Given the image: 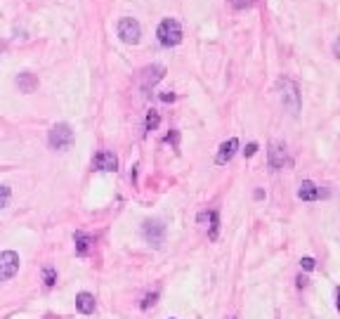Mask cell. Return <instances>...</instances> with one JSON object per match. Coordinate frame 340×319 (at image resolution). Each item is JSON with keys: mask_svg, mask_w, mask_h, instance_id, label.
<instances>
[{"mask_svg": "<svg viewBox=\"0 0 340 319\" xmlns=\"http://www.w3.org/2000/svg\"><path fill=\"white\" fill-rule=\"evenodd\" d=\"M17 86H19V90H22V93H33V90H36V86H38V81H36V76H33V73H19V78H17Z\"/></svg>", "mask_w": 340, "mask_h": 319, "instance_id": "obj_15", "label": "cell"}, {"mask_svg": "<svg viewBox=\"0 0 340 319\" xmlns=\"http://www.w3.org/2000/svg\"><path fill=\"white\" fill-rule=\"evenodd\" d=\"M335 307H338V312H340V288L335 291Z\"/></svg>", "mask_w": 340, "mask_h": 319, "instance_id": "obj_26", "label": "cell"}, {"mask_svg": "<svg viewBox=\"0 0 340 319\" xmlns=\"http://www.w3.org/2000/svg\"><path fill=\"white\" fill-rule=\"evenodd\" d=\"M288 164V151L284 142H272L270 144V168L272 171H281Z\"/></svg>", "mask_w": 340, "mask_h": 319, "instance_id": "obj_8", "label": "cell"}, {"mask_svg": "<svg viewBox=\"0 0 340 319\" xmlns=\"http://www.w3.org/2000/svg\"><path fill=\"white\" fill-rule=\"evenodd\" d=\"M93 168L95 171H104V173H114L118 168V158L114 151H97L93 158Z\"/></svg>", "mask_w": 340, "mask_h": 319, "instance_id": "obj_9", "label": "cell"}, {"mask_svg": "<svg viewBox=\"0 0 340 319\" xmlns=\"http://www.w3.org/2000/svg\"><path fill=\"white\" fill-rule=\"evenodd\" d=\"M279 88H281V102H284V107L291 114H298L300 111V90H298V83L291 81V78H281Z\"/></svg>", "mask_w": 340, "mask_h": 319, "instance_id": "obj_2", "label": "cell"}, {"mask_svg": "<svg viewBox=\"0 0 340 319\" xmlns=\"http://www.w3.org/2000/svg\"><path fill=\"white\" fill-rule=\"evenodd\" d=\"M161 102H175V93H163Z\"/></svg>", "mask_w": 340, "mask_h": 319, "instance_id": "obj_23", "label": "cell"}, {"mask_svg": "<svg viewBox=\"0 0 340 319\" xmlns=\"http://www.w3.org/2000/svg\"><path fill=\"white\" fill-rule=\"evenodd\" d=\"M319 196H321V192H319L317 185L312 180H302L300 187H298V199L300 201H317Z\"/></svg>", "mask_w": 340, "mask_h": 319, "instance_id": "obj_12", "label": "cell"}, {"mask_svg": "<svg viewBox=\"0 0 340 319\" xmlns=\"http://www.w3.org/2000/svg\"><path fill=\"white\" fill-rule=\"evenodd\" d=\"M199 222L208 227V236H210V239H217V229H220V215H217L215 208L201 210V213H199Z\"/></svg>", "mask_w": 340, "mask_h": 319, "instance_id": "obj_10", "label": "cell"}, {"mask_svg": "<svg viewBox=\"0 0 340 319\" xmlns=\"http://www.w3.org/2000/svg\"><path fill=\"white\" fill-rule=\"evenodd\" d=\"M76 307L78 312H83V314H93L95 312V296L93 293H78L76 296Z\"/></svg>", "mask_w": 340, "mask_h": 319, "instance_id": "obj_14", "label": "cell"}, {"mask_svg": "<svg viewBox=\"0 0 340 319\" xmlns=\"http://www.w3.org/2000/svg\"><path fill=\"white\" fill-rule=\"evenodd\" d=\"M333 55H335V57L340 59V38L335 40V43H333Z\"/></svg>", "mask_w": 340, "mask_h": 319, "instance_id": "obj_25", "label": "cell"}, {"mask_svg": "<svg viewBox=\"0 0 340 319\" xmlns=\"http://www.w3.org/2000/svg\"><path fill=\"white\" fill-rule=\"evenodd\" d=\"M295 284H298V288H305V286H307V277H302V274H300V277L295 279Z\"/></svg>", "mask_w": 340, "mask_h": 319, "instance_id": "obj_24", "label": "cell"}, {"mask_svg": "<svg viewBox=\"0 0 340 319\" xmlns=\"http://www.w3.org/2000/svg\"><path fill=\"white\" fill-rule=\"evenodd\" d=\"M73 244H76L78 256H88V253H90V246H93V236L85 232H76L73 234Z\"/></svg>", "mask_w": 340, "mask_h": 319, "instance_id": "obj_13", "label": "cell"}, {"mask_svg": "<svg viewBox=\"0 0 340 319\" xmlns=\"http://www.w3.org/2000/svg\"><path fill=\"white\" fill-rule=\"evenodd\" d=\"M156 36H158V43L163 47H175L182 43V26H180L178 19H163L156 29Z\"/></svg>", "mask_w": 340, "mask_h": 319, "instance_id": "obj_1", "label": "cell"}, {"mask_svg": "<svg viewBox=\"0 0 340 319\" xmlns=\"http://www.w3.org/2000/svg\"><path fill=\"white\" fill-rule=\"evenodd\" d=\"M158 125H161V116H158V111H156V109H151V111H149V114H147V121H144V128H147V130H156Z\"/></svg>", "mask_w": 340, "mask_h": 319, "instance_id": "obj_17", "label": "cell"}, {"mask_svg": "<svg viewBox=\"0 0 340 319\" xmlns=\"http://www.w3.org/2000/svg\"><path fill=\"white\" fill-rule=\"evenodd\" d=\"M43 281H45L47 288H52L54 284H57V270H54L52 265H45V267H43Z\"/></svg>", "mask_w": 340, "mask_h": 319, "instance_id": "obj_16", "label": "cell"}, {"mask_svg": "<svg viewBox=\"0 0 340 319\" xmlns=\"http://www.w3.org/2000/svg\"><path fill=\"white\" fill-rule=\"evenodd\" d=\"M314 265H317V260H314V258H309V256H305V258H300V267L302 270H314Z\"/></svg>", "mask_w": 340, "mask_h": 319, "instance_id": "obj_20", "label": "cell"}, {"mask_svg": "<svg viewBox=\"0 0 340 319\" xmlns=\"http://www.w3.org/2000/svg\"><path fill=\"white\" fill-rule=\"evenodd\" d=\"M142 234H144V239H147L154 249H158L165 239V225H163L161 220H147L144 225H142Z\"/></svg>", "mask_w": 340, "mask_h": 319, "instance_id": "obj_5", "label": "cell"}, {"mask_svg": "<svg viewBox=\"0 0 340 319\" xmlns=\"http://www.w3.org/2000/svg\"><path fill=\"white\" fill-rule=\"evenodd\" d=\"M234 5H239L241 8V5H246V0H234Z\"/></svg>", "mask_w": 340, "mask_h": 319, "instance_id": "obj_27", "label": "cell"}, {"mask_svg": "<svg viewBox=\"0 0 340 319\" xmlns=\"http://www.w3.org/2000/svg\"><path fill=\"white\" fill-rule=\"evenodd\" d=\"M156 300H158V291H151V293H147V296H144V300H142V305H139V307H142V310H149L151 305H156Z\"/></svg>", "mask_w": 340, "mask_h": 319, "instance_id": "obj_18", "label": "cell"}, {"mask_svg": "<svg viewBox=\"0 0 340 319\" xmlns=\"http://www.w3.org/2000/svg\"><path fill=\"white\" fill-rule=\"evenodd\" d=\"M236 149H239V140H236V137H232V140L222 142V144H220V149H217L215 164H217V166L229 164V161L234 158V154H236Z\"/></svg>", "mask_w": 340, "mask_h": 319, "instance_id": "obj_11", "label": "cell"}, {"mask_svg": "<svg viewBox=\"0 0 340 319\" xmlns=\"http://www.w3.org/2000/svg\"><path fill=\"white\" fill-rule=\"evenodd\" d=\"M19 272V256L15 251H3L0 253V281L12 279Z\"/></svg>", "mask_w": 340, "mask_h": 319, "instance_id": "obj_6", "label": "cell"}, {"mask_svg": "<svg viewBox=\"0 0 340 319\" xmlns=\"http://www.w3.org/2000/svg\"><path fill=\"white\" fill-rule=\"evenodd\" d=\"M243 154H246V156H255V154H258V142H250V144L243 149Z\"/></svg>", "mask_w": 340, "mask_h": 319, "instance_id": "obj_22", "label": "cell"}, {"mask_svg": "<svg viewBox=\"0 0 340 319\" xmlns=\"http://www.w3.org/2000/svg\"><path fill=\"white\" fill-rule=\"evenodd\" d=\"M47 142L52 149H69L73 144V130H71L66 123H57L50 128V135H47Z\"/></svg>", "mask_w": 340, "mask_h": 319, "instance_id": "obj_3", "label": "cell"}, {"mask_svg": "<svg viewBox=\"0 0 340 319\" xmlns=\"http://www.w3.org/2000/svg\"><path fill=\"white\" fill-rule=\"evenodd\" d=\"M139 36H142V29H139V22L132 19V17H123L118 22V38L123 40L125 45H137Z\"/></svg>", "mask_w": 340, "mask_h": 319, "instance_id": "obj_4", "label": "cell"}, {"mask_svg": "<svg viewBox=\"0 0 340 319\" xmlns=\"http://www.w3.org/2000/svg\"><path fill=\"white\" fill-rule=\"evenodd\" d=\"M163 76H165V66H161V64L147 66V69L142 71V76H139V88H142L144 93H149V90H151V88H154Z\"/></svg>", "mask_w": 340, "mask_h": 319, "instance_id": "obj_7", "label": "cell"}, {"mask_svg": "<svg viewBox=\"0 0 340 319\" xmlns=\"http://www.w3.org/2000/svg\"><path fill=\"white\" fill-rule=\"evenodd\" d=\"M10 196H12L10 187H5V185H0V208H3V206H8V203H10Z\"/></svg>", "mask_w": 340, "mask_h": 319, "instance_id": "obj_19", "label": "cell"}, {"mask_svg": "<svg viewBox=\"0 0 340 319\" xmlns=\"http://www.w3.org/2000/svg\"><path fill=\"white\" fill-rule=\"evenodd\" d=\"M165 142H168V144H173V147H178V144H180V132L178 130H170L168 135H165Z\"/></svg>", "mask_w": 340, "mask_h": 319, "instance_id": "obj_21", "label": "cell"}]
</instances>
